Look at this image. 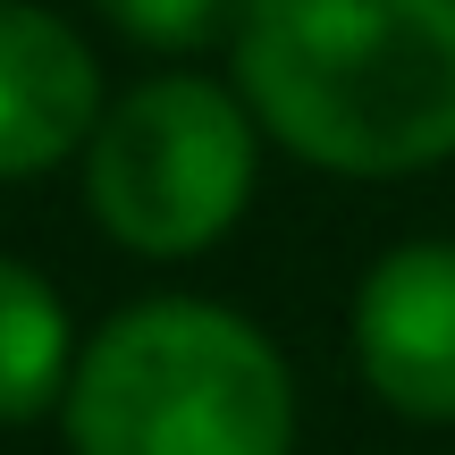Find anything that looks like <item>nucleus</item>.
I'll return each instance as SVG.
<instances>
[{
	"label": "nucleus",
	"instance_id": "f257e3e1",
	"mask_svg": "<svg viewBox=\"0 0 455 455\" xmlns=\"http://www.w3.org/2000/svg\"><path fill=\"white\" fill-rule=\"evenodd\" d=\"M236 93L295 161L413 178L455 152V0H253Z\"/></svg>",
	"mask_w": 455,
	"mask_h": 455
},
{
	"label": "nucleus",
	"instance_id": "f03ea898",
	"mask_svg": "<svg viewBox=\"0 0 455 455\" xmlns=\"http://www.w3.org/2000/svg\"><path fill=\"white\" fill-rule=\"evenodd\" d=\"M60 422L76 455H287L295 379L244 312L152 295L84 338Z\"/></svg>",
	"mask_w": 455,
	"mask_h": 455
},
{
	"label": "nucleus",
	"instance_id": "39448f33",
	"mask_svg": "<svg viewBox=\"0 0 455 455\" xmlns=\"http://www.w3.org/2000/svg\"><path fill=\"white\" fill-rule=\"evenodd\" d=\"M101 127V68L34 0H0V178H43Z\"/></svg>",
	"mask_w": 455,
	"mask_h": 455
},
{
	"label": "nucleus",
	"instance_id": "7ed1b4c3",
	"mask_svg": "<svg viewBox=\"0 0 455 455\" xmlns=\"http://www.w3.org/2000/svg\"><path fill=\"white\" fill-rule=\"evenodd\" d=\"M261 169V127L212 76H144L84 144V203L127 253L186 261L236 228Z\"/></svg>",
	"mask_w": 455,
	"mask_h": 455
},
{
	"label": "nucleus",
	"instance_id": "423d86ee",
	"mask_svg": "<svg viewBox=\"0 0 455 455\" xmlns=\"http://www.w3.org/2000/svg\"><path fill=\"white\" fill-rule=\"evenodd\" d=\"M76 379V329L43 270L0 253V422L51 413Z\"/></svg>",
	"mask_w": 455,
	"mask_h": 455
},
{
	"label": "nucleus",
	"instance_id": "0eeeda50",
	"mask_svg": "<svg viewBox=\"0 0 455 455\" xmlns=\"http://www.w3.org/2000/svg\"><path fill=\"white\" fill-rule=\"evenodd\" d=\"M244 9H253V0H101V17H110L127 43L169 51V60L212 51V43H236Z\"/></svg>",
	"mask_w": 455,
	"mask_h": 455
},
{
	"label": "nucleus",
	"instance_id": "20e7f679",
	"mask_svg": "<svg viewBox=\"0 0 455 455\" xmlns=\"http://www.w3.org/2000/svg\"><path fill=\"white\" fill-rule=\"evenodd\" d=\"M355 363L379 405L455 422V244L422 236L371 261L355 295Z\"/></svg>",
	"mask_w": 455,
	"mask_h": 455
}]
</instances>
